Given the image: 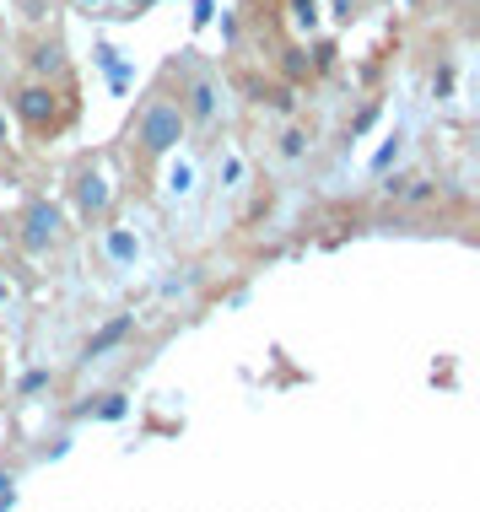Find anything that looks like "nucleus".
<instances>
[{
    "instance_id": "nucleus-1",
    "label": "nucleus",
    "mask_w": 480,
    "mask_h": 512,
    "mask_svg": "<svg viewBox=\"0 0 480 512\" xmlns=\"http://www.w3.org/2000/svg\"><path fill=\"white\" fill-rule=\"evenodd\" d=\"M189 135L184 124V103L173 98V92H157V98H146L141 119H135V146H141L146 162L168 157V151H178V141Z\"/></svg>"
},
{
    "instance_id": "nucleus-2",
    "label": "nucleus",
    "mask_w": 480,
    "mask_h": 512,
    "mask_svg": "<svg viewBox=\"0 0 480 512\" xmlns=\"http://www.w3.org/2000/svg\"><path fill=\"white\" fill-rule=\"evenodd\" d=\"M11 114H17V124L27 135H49V130H60V119H65V92H60V81H38V76H27L11 87Z\"/></svg>"
},
{
    "instance_id": "nucleus-3",
    "label": "nucleus",
    "mask_w": 480,
    "mask_h": 512,
    "mask_svg": "<svg viewBox=\"0 0 480 512\" xmlns=\"http://www.w3.org/2000/svg\"><path fill=\"white\" fill-rule=\"evenodd\" d=\"M17 238H22V248L33 259L54 254V248L65 243V211L54 200H27L22 216H17Z\"/></svg>"
},
{
    "instance_id": "nucleus-4",
    "label": "nucleus",
    "mask_w": 480,
    "mask_h": 512,
    "mask_svg": "<svg viewBox=\"0 0 480 512\" xmlns=\"http://www.w3.org/2000/svg\"><path fill=\"white\" fill-rule=\"evenodd\" d=\"M71 195H76V211L87 221H103L108 205H114V184H108L103 162H81L76 178H71Z\"/></svg>"
},
{
    "instance_id": "nucleus-5",
    "label": "nucleus",
    "mask_w": 480,
    "mask_h": 512,
    "mask_svg": "<svg viewBox=\"0 0 480 512\" xmlns=\"http://www.w3.org/2000/svg\"><path fill=\"white\" fill-rule=\"evenodd\" d=\"M216 98H222V87H216V76H195L184 92H178V103H184V124L189 130H205V124L216 119Z\"/></svg>"
},
{
    "instance_id": "nucleus-6",
    "label": "nucleus",
    "mask_w": 480,
    "mask_h": 512,
    "mask_svg": "<svg viewBox=\"0 0 480 512\" xmlns=\"http://www.w3.org/2000/svg\"><path fill=\"white\" fill-rule=\"evenodd\" d=\"M22 60H27V76H38V81H65L71 76V54H65L60 38H33Z\"/></svg>"
},
{
    "instance_id": "nucleus-7",
    "label": "nucleus",
    "mask_w": 480,
    "mask_h": 512,
    "mask_svg": "<svg viewBox=\"0 0 480 512\" xmlns=\"http://www.w3.org/2000/svg\"><path fill=\"white\" fill-rule=\"evenodd\" d=\"M130 324H135V318H130V313H119V318H114V324H103V329H98V335H92V340H87V356H103V351H114V345H119V340H125V335H130Z\"/></svg>"
},
{
    "instance_id": "nucleus-8",
    "label": "nucleus",
    "mask_w": 480,
    "mask_h": 512,
    "mask_svg": "<svg viewBox=\"0 0 480 512\" xmlns=\"http://www.w3.org/2000/svg\"><path fill=\"white\" fill-rule=\"evenodd\" d=\"M308 76V49H286V81H303Z\"/></svg>"
},
{
    "instance_id": "nucleus-9",
    "label": "nucleus",
    "mask_w": 480,
    "mask_h": 512,
    "mask_svg": "<svg viewBox=\"0 0 480 512\" xmlns=\"http://www.w3.org/2000/svg\"><path fill=\"white\" fill-rule=\"evenodd\" d=\"M303 151H308V135L303 130H286L281 135V157H303Z\"/></svg>"
},
{
    "instance_id": "nucleus-10",
    "label": "nucleus",
    "mask_w": 480,
    "mask_h": 512,
    "mask_svg": "<svg viewBox=\"0 0 480 512\" xmlns=\"http://www.w3.org/2000/svg\"><path fill=\"white\" fill-rule=\"evenodd\" d=\"M44 389H49V372H44V367H38V372H27V378L17 383V394H22V399H27V394H44Z\"/></svg>"
},
{
    "instance_id": "nucleus-11",
    "label": "nucleus",
    "mask_w": 480,
    "mask_h": 512,
    "mask_svg": "<svg viewBox=\"0 0 480 512\" xmlns=\"http://www.w3.org/2000/svg\"><path fill=\"white\" fill-rule=\"evenodd\" d=\"M71 11H81V17H108L114 0H71Z\"/></svg>"
},
{
    "instance_id": "nucleus-12",
    "label": "nucleus",
    "mask_w": 480,
    "mask_h": 512,
    "mask_svg": "<svg viewBox=\"0 0 480 512\" xmlns=\"http://www.w3.org/2000/svg\"><path fill=\"white\" fill-rule=\"evenodd\" d=\"M108 254H114V259H135V238H130V232H114V238H108Z\"/></svg>"
},
{
    "instance_id": "nucleus-13",
    "label": "nucleus",
    "mask_w": 480,
    "mask_h": 512,
    "mask_svg": "<svg viewBox=\"0 0 480 512\" xmlns=\"http://www.w3.org/2000/svg\"><path fill=\"white\" fill-rule=\"evenodd\" d=\"M98 415H103V421H119V415H125V394H103Z\"/></svg>"
},
{
    "instance_id": "nucleus-14",
    "label": "nucleus",
    "mask_w": 480,
    "mask_h": 512,
    "mask_svg": "<svg viewBox=\"0 0 480 512\" xmlns=\"http://www.w3.org/2000/svg\"><path fill=\"white\" fill-rule=\"evenodd\" d=\"M17 507V475H0V512Z\"/></svg>"
},
{
    "instance_id": "nucleus-15",
    "label": "nucleus",
    "mask_w": 480,
    "mask_h": 512,
    "mask_svg": "<svg viewBox=\"0 0 480 512\" xmlns=\"http://www.w3.org/2000/svg\"><path fill=\"white\" fill-rule=\"evenodd\" d=\"M189 184H195V173H189V168H173V178H168L173 195H189Z\"/></svg>"
},
{
    "instance_id": "nucleus-16",
    "label": "nucleus",
    "mask_w": 480,
    "mask_h": 512,
    "mask_svg": "<svg viewBox=\"0 0 480 512\" xmlns=\"http://www.w3.org/2000/svg\"><path fill=\"white\" fill-rule=\"evenodd\" d=\"M292 11H297V22H303V27L319 22V6H313V0H292Z\"/></svg>"
},
{
    "instance_id": "nucleus-17",
    "label": "nucleus",
    "mask_w": 480,
    "mask_h": 512,
    "mask_svg": "<svg viewBox=\"0 0 480 512\" xmlns=\"http://www.w3.org/2000/svg\"><path fill=\"white\" fill-rule=\"evenodd\" d=\"M394 157H400V135H394V141H389V146H383V151H378V162H373V168L383 173V168H389V162H394Z\"/></svg>"
},
{
    "instance_id": "nucleus-18",
    "label": "nucleus",
    "mask_w": 480,
    "mask_h": 512,
    "mask_svg": "<svg viewBox=\"0 0 480 512\" xmlns=\"http://www.w3.org/2000/svg\"><path fill=\"white\" fill-rule=\"evenodd\" d=\"M162 0H130V17H146V11H157Z\"/></svg>"
},
{
    "instance_id": "nucleus-19",
    "label": "nucleus",
    "mask_w": 480,
    "mask_h": 512,
    "mask_svg": "<svg viewBox=\"0 0 480 512\" xmlns=\"http://www.w3.org/2000/svg\"><path fill=\"white\" fill-rule=\"evenodd\" d=\"M335 17H340V22H351V17H356V0H335Z\"/></svg>"
},
{
    "instance_id": "nucleus-20",
    "label": "nucleus",
    "mask_w": 480,
    "mask_h": 512,
    "mask_svg": "<svg viewBox=\"0 0 480 512\" xmlns=\"http://www.w3.org/2000/svg\"><path fill=\"white\" fill-rule=\"evenodd\" d=\"M0 151H6V108H0Z\"/></svg>"
},
{
    "instance_id": "nucleus-21",
    "label": "nucleus",
    "mask_w": 480,
    "mask_h": 512,
    "mask_svg": "<svg viewBox=\"0 0 480 512\" xmlns=\"http://www.w3.org/2000/svg\"><path fill=\"white\" fill-rule=\"evenodd\" d=\"M0 302H6V286H0Z\"/></svg>"
}]
</instances>
